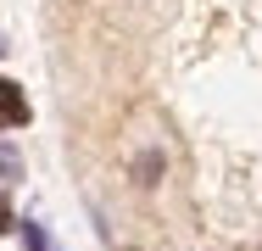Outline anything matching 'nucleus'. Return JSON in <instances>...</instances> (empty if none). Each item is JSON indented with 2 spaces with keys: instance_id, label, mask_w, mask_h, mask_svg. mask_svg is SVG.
<instances>
[{
  "instance_id": "1",
  "label": "nucleus",
  "mask_w": 262,
  "mask_h": 251,
  "mask_svg": "<svg viewBox=\"0 0 262 251\" xmlns=\"http://www.w3.org/2000/svg\"><path fill=\"white\" fill-rule=\"evenodd\" d=\"M34 112H28V100H23V90L11 84V78H0V123H11V129H23Z\"/></svg>"
},
{
  "instance_id": "2",
  "label": "nucleus",
  "mask_w": 262,
  "mask_h": 251,
  "mask_svg": "<svg viewBox=\"0 0 262 251\" xmlns=\"http://www.w3.org/2000/svg\"><path fill=\"white\" fill-rule=\"evenodd\" d=\"M23 246H28V251H61V246L51 240V229H45L39 218H28V223H23Z\"/></svg>"
},
{
  "instance_id": "3",
  "label": "nucleus",
  "mask_w": 262,
  "mask_h": 251,
  "mask_svg": "<svg viewBox=\"0 0 262 251\" xmlns=\"http://www.w3.org/2000/svg\"><path fill=\"white\" fill-rule=\"evenodd\" d=\"M0 50H6V45H0Z\"/></svg>"
}]
</instances>
